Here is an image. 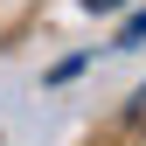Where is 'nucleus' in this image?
<instances>
[{
  "instance_id": "obj_3",
  "label": "nucleus",
  "mask_w": 146,
  "mask_h": 146,
  "mask_svg": "<svg viewBox=\"0 0 146 146\" xmlns=\"http://www.w3.org/2000/svg\"><path fill=\"white\" fill-rule=\"evenodd\" d=\"M132 118H146V90H139V98H132Z\"/></svg>"
},
{
  "instance_id": "obj_2",
  "label": "nucleus",
  "mask_w": 146,
  "mask_h": 146,
  "mask_svg": "<svg viewBox=\"0 0 146 146\" xmlns=\"http://www.w3.org/2000/svg\"><path fill=\"white\" fill-rule=\"evenodd\" d=\"M84 7H90V14H118L125 0H84Z\"/></svg>"
},
{
  "instance_id": "obj_1",
  "label": "nucleus",
  "mask_w": 146,
  "mask_h": 146,
  "mask_svg": "<svg viewBox=\"0 0 146 146\" xmlns=\"http://www.w3.org/2000/svg\"><path fill=\"white\" fill-rule=\"evenodd\" d=\"M146 42V14H132V21H125V35H118V49H139Z\"/></svg>"
}]
</instances>
